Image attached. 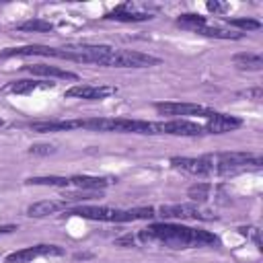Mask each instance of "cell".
I'll list each match as a JSON object with an SVG mask.
<instances>
[{"label": "cell", "instance_id": "6da1fadb", "mask_svg": "<svg viewBox=\"0 0 263 263\" xmlns=\"http://www.w3.org/2000/svg\"><path fill=\"white\" fill-rule=\"evenodd\" d=\"M138 238L142 242H158L171 249H193V247H210L218 245L220 238L208 230H197V228H187L179 224H150L148 228L140 230Z\"/></svg>", "mask_w": 263, "mask_h": 263}, {"label": "cell", "instance_id": "7a4b0ae2", "mask_svg": "<svg viewBox=\"0 0 263 263\" xmlns=\"http://www.w3.org/2000/svg\"><path fill=\"white\" fill-rule=\"evenodd\" d=\"M78 127L92 129V132H119V134H160L158 123L144 121V119H125V117H92V119H78Z\"/></svg>", "mask_w": 263, "mask_h": 263}, {"label": "cell", "instance_id": "3957f363", "mask_svg": "<svg viewBox=\"0 0 263 263\" xmlns=\"http://www.w3.org/2000/svg\"><path fill=\"white\" fill-rule=\"evenodd\" d=\"M154 208H134V210H113L103 205H78L72 208L70 214L86 220H99V222H134V220H150L154 218Z\"/></svg>", "mask_w": 263, "mask_h": 263}, {"label": "cell", "instance_id": "277c9868", "mask_svg": "<svg viewBox=\"0 0 263 263\" xmlns=\"http://www.w3.org/2000/svg\"><path fill=\"white\" fill-rule=\"evenodd\" d=\"M214 160V173L220 177L236 175L249 168H261L263 158L253 152H218L212 154Z\"/></svg>", "mask_w": 263, "mask_h": 263}, {"label": "cell", "instance_id": "5b68a950", "mask_svg": "<svg viewBox=\"0 0 263 263\" xmlns=\"http://www.w3.org/2000/svg\"><path fill=\"white\" fill-rule=\"evenodd\" d=\"M160 58L150 55V53H142V51H134V49H115L111 47V51L103 58L105 68H150V66H158Z\"/></svg>", "mask_w": 263, "mask_h": 263}, {"label": "cell", "instance_id": "8992f818", "mask_svg": "<svg viewBox=\"0 0 263 263\" xmlns=\"http://www.w3.org/2000/svg\"><path fill=\"white\" fill-rule=\"evenodd\" d=\"M168 162H171V166H175L179 171H185L189 175H195V177H210V175H214L212 154L197 156V158H191V156H173Z\"/></svg>", "mask_w": 263, "mask_h": 263}, {"label": "cell", "instance_id": "52a82bcc", "mask_svg": "<svg viewBox=\"0 0 263 263\" xmlns=\"http://www.w3.org/2000/svg\"><path fill=\"white\" fill-rule=\"evenodd\" d=\"M117 92V86H107V84H74L70 86L64 97L68 99H84V101H101Z\"/></svg>", "mask_w": 263, "mask_h": 263}, {"label": "cell", "instance_id": "ba28073f", "mask_svg": "<svg viewBox=\"0 0 263 263\" xmlns=\"http://www.w3.org/2000/svg\"><path fill=\"white\" fill-rule=\"evenodd\" d=\"M60 257L64 255V249L58 247V245H35V247H27V249H21V251H14L10 255H6V263H29L31 259H37V257Z\"/></svg>", "mask_w": 263, "mask_h": 263}, {"label": "cell", "instance_id": "9c48e42d", "mask_svg": "<svg viewBox=\"0 0 263 263\" xmlns=\"http://www.w3.org/2000/svg\"><path fill=\"white\" fill-rule=\"evenodd\" d=\"M158 214L162 218H177V220H212L214 216L208 212H199L197 205L193 203H171V205H160Z\"/></svg>", "mask_w": 263, "mask_h": 263}, {"label": "cell", "instance_id": "30bf717a", "mask_svg": "<svg viewBox=\"0 0 263 263\" xmlns=\"http://www.w3.org/2000/svg\"><path fill=\"white\" fill-rule=\"evenodd\" d=\"M160 127V134H168V136H183V138H195V136H201L205 134L203 132V125L195 123V121H189V119H171V121H162L158 123Z\"/></svg>", "mask_w": 263, "mask_h": 263}, {"label": "cell", "instance_id": "8fae6325", "mask_svg": "<svg viewBox=\"0 0 263 263\" xmlns=\"http://www.w3.org/2000/svg\"><path fill=\"white\" fill-rule=\"evenodd\" d=\"M154 109L160 115H203L210 117L214 111L197 103H154Z\"/></svg>", "mask_w": 263, "mask_h": 263}, {"label": "cell", "instance_id": "7c38bea8", "mask_svg": "<svg viewBox=\"0 0 263 263\" xmlns=\"http://www.w3.org/2000/svg\"><path fill=\"white\" fill-rule=\"evenodd\" d=\"M105 18L119 21V23H142V21H150L154 16L150 12H146V10H134V6L129 2H125V4H119L113 10H109L105 14Z\"/></svg>", "mask_w": 263, "mask_h": 263}, {"label": "cell", "instance_id": "4fadbf2b", "mask_svg": "<svg viewBox=\"0 0 263 263\" xmlns=\"http://www.w3.org/2000/svg\"><path fill=\"white\" fill-rule=\"evenodd\" d=\"M242 125V119L234 117V115H226V113H212L208 117V123L203 125V132L208 134H226V132H232L236 127Z\"/></svg>", "mask_w": 263, "mask_h": 263}, {"label": "cell", "instance_id": "5bb4252c", "mask_svg": "<svg viewBox=\"0 0 263 263\" xmlns=\"http://www.w3.org/2000/svg\"><path fill=\"white\" fill-rule=\"evenodd\" d=\"M27 72L35 74V76H45V78H62V80H78L76 72L58 68V66H49V64H33V66H25Z\"/></svg>", "mask_w": 263, "mask_h": 263}, {"label": "cell", "instance_id": "9a60e30c", "mask_svg": "<svg viewBox=\"0 0 263 263\" xmlns=\"http://www.w3.org/2000/svg\"><path fill=\"white\" fill-rule=\"evenodd\" d=\"M66 205H68V201H64V199H60V201L58 199L35 201V203H31L27 208V216H31V218H45L49 214H55L60 210H66Z\"/></svg>", "mask_w": 263, "mask_h": 263}, {"label": "cell", "instance_id": "2e32d148", "mask_svg": "<svg viewBox=\"0 0 263 263\" xmlns=\"http://www.w3.org/2000/svg\"><path fill=\"white\" fill-rule=\"evenodd\" d=\"M111 183H113V179H109V177H90V175L70 177V185H74L78 189H84V191H101Z\"/></svg>", "mask_w": 263, "mask_h": 263}, {"label": "cell", "instance_id": "e0dca14e", "mask_svg": "<svg viewBox=\"0 0 263 263\" xmlns=\"http://www.w3.org/2000/svg\"><path fill=\"white\" fill-rule=\"evenodd\" d=\"M29 127L39 134H49V132H68V129H78V119L72 121H31Z\"/></svg>", "mask_w": 263, "mask_h": 263}, {"label": "cell", "instance_id": "ac0fdd59", "mask_svg": "<svg viewBox=\"0 0 263 263\" xmlns=\"http://www.w3.org/2000/svg\"><path fill=\"white\" fill-rule=\"evenodd\" d=\"M232 62L238 70H261L263 68V58L259 53H251V51H240L232 55Z\"/></svg>", "mask_w": 263, "mask_h": 263}, {"label": "cell", "instance_id": "d6986e66", "mask_svg": "<svg viewBox=\"0 0 263 263\" xmlns=\"http://www.w3.org/2000/svg\"><path fill=\"white\" fill-rule=\"evenodd\" d=\"M53 86V82H41V80H14V82H10L6 88L10 90V92H14V95H29V92H33V90H37V88H51Z\"/></svg>", "mask_w": 263, "mask_h": 263}, {"label": "cell", "instance_id": "ffe728a7", "mask_svg": "<svg viewBox=\"0 0 263 263\" xmlns=\"http://www.w3.org/2000/svg\"><path fill=\"white\" fill-rule=\"evenodd\" d=\"M193 33L203 35V37H216V39H240L242 37V33H234V31H226V29L210 27V25H203V27L195 29Z\"/></svg>", "mask_w": 263, "mask_h": 263}, {"label": "cell", "instance_id": "44dd1931", "mask_svg": "<svg viewBox=\"0 0 263 263\" xmlns=\"http://www.w3.org/2000/svg\"><path fill=\"white\" fill-rule=\"evenodd\" d=\"M177 25L183 27V29H189V31H195L203 25H208V18L201 16V14H193V12H185V14H179L177 16Z\"/></svg>", "mask_w": 263, "mask_h": 263}, {"label": "cell", "instance_id": "7402d4cb", "mask_svg": "<svg viewBox=\"0 0 263 263\" xmlns=\"http://www.w3.org/2000/svg\"><path fill=\"white\" fill-rule=\"evenodd\" d=\"M18 31H31V33H49L53 31V25L49 21H43V18H29L21 25H16Z\"/></svg>", "mask_w": 263, "mask_h": 263}, {"label": "cell", "instance_id": "603a6c76", "mask_svg": "<svg viewBox=\"0 0 263 263\" xmlns=\"http://www.w3.org/2000/svg\"><path fill=\"white\" fill-rule=\"evenodd\" d=\"M27 185H49V187H68L70 179L68 177H58V175H49V177H29L25 181Z\"/></svg>", "mask_w": 263, "mask_h": 263}, {"label": "cell", "instance_id": "cb8c5ba5", "mask_svg": "<svg viewBox=\"0 0 263 263\" xmlns=\"http://www.w3.org/2000/svg\"><path fill=\"white\" fill-rule=\"evenodd\" d=\"M210 191H212V185L199 181V183H193V185L187 189V195L191 197V201L201 203V201H205V199L210 197Z\"/></svg>", "mask_w": 263, "mask_h": 263}, {"label": "cell", "instance_id": "d4e9b609", "mask_svg": "<svg viewBox=\"0 0 263 263\" xmlns=\"http://www.w3.org/2000/svg\"><path fill=\"white\" fill-rule=\"evenodd\" d=\"M226 23L230 25V27H236V29H240V31H257V29H261V23L257 21V18H226Z\"/></svg>", "mask_w": 263, "mask_h": 263}, {"label": "cell", "instance_id": "484cf974", "mask_svg": "<svg viewBox=\"0 0 263 263\" xmlns=\"http://www.w3.org/2000/svg\"><path fill=\"white\" fill-rule=\"evenodd\" d=\"M53 152H55V146H51V144H33L29 148V154H33V156H49Z\"/></svg>", "mask_w": 263, "mask_h": 263}, {"label": "cell", "instance_id": "4316f807", "mask_svg": "<svg viewBox=\"0 0 263 263\" xmlns=\"http://www.w3.org/2000/svg\"><path fill=\"white\" fill-rule=\"evenodd\" d=\"M240 97H247V99H251V101H261L263 99V90L259 88V86H255V88H247V90H242V92H238Z\"/></svg>", "mask_w": 263, "mask_h": 263}, {"label": "cell", "instance_id": "83f0119b", "mask_svg": "<svg viewBox=\"0 0 263 263\" xmlns=\"http://www.w3.org/2000/svg\"><path fill=\"white\" fill-rule=\"evenodd\" d=\"M205 8H208L210 12H214V14H222V12L226 10V4H222V2H216V0H214V2H208V4H205Z\"/></svg>", "mask_w": 263, "mask_h": 263}, {"label": "cell", "instance_id": "f1b7e54d", "mask_svg": "<svg viewBox=\"0 0 263 263\" xmlns=\"http://www.w3.org/2000/svg\"><path fill=\"white\" fill-rule=\"evenodd\" d=\"M115 245H117V247H134V236H132V234L119 236V238H115Z\"/></svg>", "mask_w": 263, "mask_h": 263}, {"label": "cell", "instance_id": "f546056e", "mask_svg": "<svg viewBox=\"0 0 263 263\" xmlns=\"http://www.w3.org/2000/svg\"><path fill=\"white\" fill-rule=\"evenodd\" d=\"M16 226L14 224H6V226H0V234H8V232H14Z\"/></svg>", "mask_w": 263, "mask_h": 263}, {"label": "cell", "instance_id": "4dcf8cb0", "mask_svg": "<svg viewBox=\"0 0 263 263\" xmlns=\"http://www.w3.org/2000/svg\"><path fill=\"white\" fill-rule=\"evenodd\" d=\"M2 125H4V119H0V127H2Z\"/></svg>", "mask_w": 263, "mask_h": 263}]
</instances>
